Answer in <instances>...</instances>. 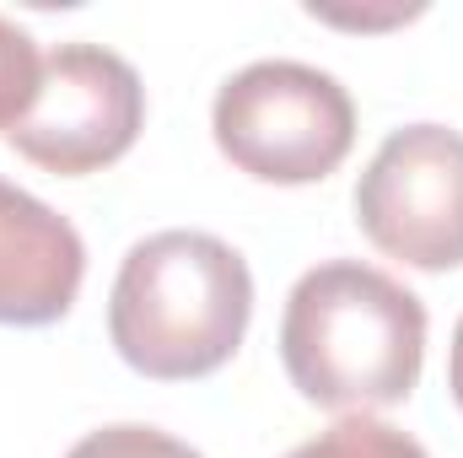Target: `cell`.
<instances>
[{"label": "cell", "mask_w": 463, "mask_h": 458, "mask_svg": "<svg viewBox=\"0 0 463 458\" xmlns=\"http://www.w3.org/2000/svg\"><path fill=\"white\" fill-rule=\"evenodd\" d=\"M355 222L377 253L410 270L463 264V135L448 124L393 129L355 184Z\"/></svg>", "instance_id": "4"}, {"label": "cell", "mask_w": 463, "mask_h": 458, "mask_svg": "<svg viewBox=\"0 0 463 458\" xmlns=\"http://www.w3.org/2000/svg\"><path fill=\"white\" fill-rule=\"evenodd\" d=\"M448 388H453V399H458V410H463V319H458V329H453V356H448Z\"/></svg>", "instance_id": "10"}, {"label": "cell", "mask_w": 463, "mask_h": 458, "mask_svg": "<svg viewBox=\"0 0 463 458\" xmlns=\"http://www.w3.org/2000/svg\"><path fill=\"white\" fill-rule=\"evenodd\" d=\"M146 124V87L135 65L103 43H60L43 60L33 109L5 129V140L65 178L118 162Z\"/></svg>", "instance_id": "5"}, {"label": "cell", "mask_w": 463, "mask_h": 458, "mask_svg": "<svg viewBox=\"0 0 463 458\" xmlns=\"http://www.w3.org/2000/svg\"><path fill=\"white\" fill-rule=\"evenodd\" d=\"M65 458H200V453H194L189 443L156 432V426H135V421H124V426L87 432Z\"/></svg>", "instance_id": "9"}, {"label": "cell", "mask_w": 463, "mask_h": 458, "mask_svg": "<svg viewBox=\"0 0 463 458\" xmlns=\"http://www.w3.org/2000/svg\"><path fill=\"white\" fill-rule=\"evenodd\" d=\"M253 275L242 253L211 232H151L118 264L109 297V335L118 356L156 377L184 383L205 377L248 335Z\"/></svg>", "instance_id": "2"}, {"label": "cell", "mask_w": 463, "mask_h": 458, "mask_svg": "<svg viewBox=\"0 0 463 458\" xmlns=\"http://www.w3.org/2000/svg\"><path fill=\"white\" fill-rule=\"evenodd\" d=\"M286 458H431L410 432L377 421V415H345L329 432H318L313 443H302Z\"/></svg>", "instance_id": "7"}, {"label": "cell", "mask_w": 463, "mask_h": 458, "mask_svg": "<svg viewBox=\"0 0 463 458\" xmlns=\"http://www.w3.org/2000/svg\"><path fill=\"white\" fill-rule=\"evenodd\" d=\"M280 361L297 394L318 410L366 415L399 405L420 383L426 308L388 270L329 259L286 297Z\"/></svg>", "instance_id": "1"}, {"label": "cell", "mask_w": 463, "mask_h": 458, "mask_svg": "<svg viewBox=\"0 0 463 458\" xmlns=\"http://www.w3.org/2000/svg\"><path fill=\"white\" fill-rule=\"evenodd\" d=\"M87 275V243L54 205L0 178V324H54Z\"/></svg>", "instance_id": "6"}, {"label": "cell", "mask_w": 463, "mask_h": 458, "mask_svg": "<svg viewBox=\"0 0 463 458\" xmlns=\"http://www.w3.org/2000/svg\"><path fill=\"white\" fill-rule=\"evenodd\" d=\"M216 146L259 184H318L355 146V103L340 76L302 60H253L222 81Z\"/></svg>", "instance_id": "3"}, {"label": "cell", "mask_w": 463, "mask_h": 458, "mask_svg": "<svg viewBox=\"0 0 463 458\" xmlns=\"http://www.w3.org/2000/svg\"><path fill=\"white\" fill-rule=\"evenodd\" d=\"M38 76H43V60H38L33 38L16 22L0 16V129H11L16 119L33 109Z\"/></svg>", "instance_id": "8"}]
</instances>
